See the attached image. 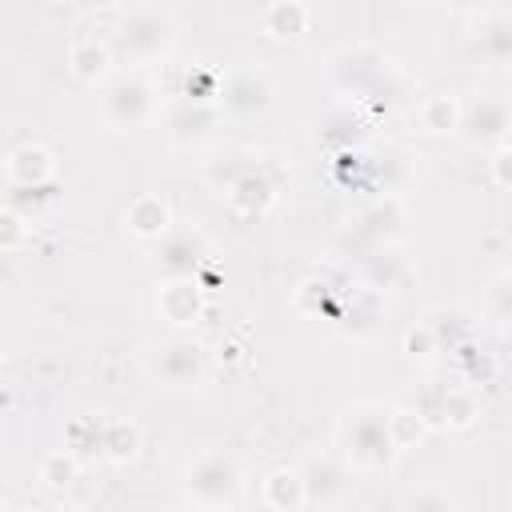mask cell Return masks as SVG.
Instances as JSON below:
<instances>
[{
  "label": "cell",
  "instance_id": "32",
  "mask_svg": "<svg viewBox=\"0 0 512 512\" xmlns=\"http://www.w3.org/2000/svg\"><path fill=\"white\" fill-rule=\"evenodd\" d=\"M404 4H424V0H404Z\"/></svg>",
  "mask_w": 512,
  "mask_h": 512
},
{
  "label": "cell",
  "instance_id": "13",
  "mask_svg": "<svg viewBox=\"0 0 512 512\" xmlns=\"http://www.w3.org/2000/svg\"><path fill=\"white\" fill-rule=\"evenodd\" d=\"M4 168H8V180L12 184H44V180H52L56 160L40 144H20L16 152H8V164Z\"/></svg>",
  "mask_w": 512,
  "mask_h": 512
},
{
  "label": "cell",
  "instance_id": "19",
  "mask_svg": "<svg viewBox=\"0 0 512 512\" xmlns=\"http://www.w3.org/2000/svg\"><path fill=\"white\" fill-rule=\"evenodd\" d=\"M68 64H72V72L80 80H104L108 68H112V48H104L96 40H80V44H72Z\"/></svg>",
  "mask_w": 512,
  "mask_h": 512
},
{
  "label": "cell",
  "instance_id": "16",
  "mask_svg": "<svg viewBox=\"0 0 512 512\" xmlns=\"http://www.w3.org/2000/svg\"><path fill=\"white\" fill-rule=\"evenodd\" d=\"M272 196H276V184L272 180H264V172H244L232 188H228V200H232V208L236 212H244V216H256V212H264L268 204H272Z\"/></svg>",
  "mask_w": 512,
  "mask_h": 512
},
{
  "label": "cell",
  "instance_id": "29",
  "mask_svg": "<svg viewBox=\"0 0 512 512\" xmlns=\"http://www.w3.org/2000/svg\"><path fill=\"white\" fill-rule=\"evenodd\" d=\"M496 308H500V316L512 324V276H508V288H496Z\"/></svg>",
  "mask_w": 512,
  "mask_h": 512
},
{
  "label": "cell",
  "instance_id": "14",
  "mask_svg": "<svg viewBox=\"0 0 512 512\" xmlns=\"http://www.w3.org/2000/svg\"><path fill=\"white\" fill-rule=\"evenodd\" d=\"M300 476H304V488H308V504H340L344 500V468L332 464L328 456L312 460Z\"/></svg>",
  "mask_w": 512,
  "mask_h": 512
},
{
  "label": "cell",
  "instance_id": "3",
  "mask_svg": "<svg viewBox=\"0 0 512 512\" xmlns=\"http://www.w3.org/2000/svg\"><path fill=\"white\" fill-rule=\"evenodd\" d=\"M340 444H344L348 464H356V468H384L392 460V452H396L388 416L376 412V408L348 412V420L340 424Z\"/></svg>",
  "mask_w": 512,
  "mask_h": 512
},
{
  "label": "cell",
  "instance_id": "1",
  "mask_svg": "<svg viewBox=\"0 0 512 512\" xmlns=\"http://www.w3.org/2000/svg\"><path fill=\"white\" fill-rule=\"evenodd\" d=\"M100 120L112 132H140L156 120V88L140 72H116L100 84Z\"/></svg>",
  "mask_w": 512,
  "mask_h": 512
},
{
  "label": "cell",
  "instance_id": "17",
  "mask_svg": "<svg viewBox=\"0 0 512 512\" xmlns=\"http://www.w3.org/2000/svg\"><path fill=\"white\" fill-rule=\"evenodd\" d=\"M264 504L268 508H280V512H292V508H304L308 504V488H304V476L300 472H272L264 480Z\"/></svg>",
  "mask_w": 512,
  "mask_h": 512
},
{
  "label": "cell",
  "instance_id": "11",
  "mask_svg": "<svg viewBox=\"0 0 512 512\" xmlns=\"http://www.w3.org/2000/svg\"><path fill=\"white\" fill-rule=\"evenodd\" d=\"M212 124H216V108H212V104H200V100H184V104H176V108L168 112V136H172L176 144H196V140H204V136L212 132Z\"/></svg>",
  "mask_w": 512,
  "mask_h": 512
},
{
  "label": "cell",
  "instance_id": "15",
  "mask_svg": "<svg viewBox=\"0 0 512 512\" xmlns=\"http://www.w3.org/2000/svg\"><path fill=\"white\" fill-rule=\"evenodd\" d=\"M124 220H128V228H132L140 240H160V236L168 232V204H164L160 196L144 192V196H136V200L128 204Z\"/></svg>",
  "mask_w": 512,
  "mask_h": 512
},
{
  "label": "cell",
  "instance_id": "8",
  "mask_svg": "<svg viewBox=\"0 0 512 512\" xmlns=\"http://www.w3.org/2000/svg\"><path fill=\"white\" fill-rule=\"evenodd\" d=\"M472 48H476V56L488 68H512V12H488V16H480L476 36H472Z\"/></svg>",
  "mask_w": 512,
  "mask_h": 512
},
{
  "label": "cell",
  "instance_id": "23",
  "mask_svg": "<svg viewBox=\"0 0 512 512\" xmlns=\"http://www.w3.org/2000/svg\"><path fill=\"white\" fill-rule=\"evenodd\" d=\"M476 412H480V400H476V392L472 388H448L444 392V400H440V416H444V424H452V428H468L472 420H476Z\"/></svg>",
  "mask_w": 512,
  "mask_h": 512
},
{
  "label": "cell",
  "instance_id": "24",
  "mask_svg": "<svg viewBox=\"0 0 512 512\" xmlns=\"http://www.w3.org/2000/svg\"><path fill=\"white\" fill-rule=\"evenodd\" d=\"M76 472H80V456H76L72 448H60V452L44 456V464H40V484H44V488H68V484L76 480Z\"/></svg>",
  "mask_w": 512,
  "mask_h": 512
},
{
  "label": "cell",
  "instance_id": "12",
  "mask_svg": "<svg viewBox=\"0 0 512 512\" xmlns=\"http://www.w3.org/2000/svg\"><path fill=\"white\" fill-rule=\"evenodd\" d=\"M200 264H204V240L196 232H176L164 240V248H160L164 276H196Z\"/></svg>",
  "mask_w": 512,
  "mask_h": 512
},
{
  "label": "cell",
  "instance_id": "9",
  "mask_svg": "<svg viewBox=\"0 0 512 512\" xmlns=\"http://www.w3.org/2000/svg\"><path fill=\"white\" fill-rule=\"evenodd\" d=\"M4 208H12L28 228H36V224H44V220L56 216V208H60V192H56L52 180H44V184H12Z\"/></svg>",
  "mask_w": 512,
  "mask_h": 512
},
{
  "label": "cell",
  "instance_id": "28",
  "mask_svg": "<svg viewBox=\"0 0 512 512\" xmlns=\"http://www.w3.org/2000/svg\"><path fill=\"white\" fill-rule=\"evenodd\" d=\"M492 176H496V184L512 188V148H508V144H504V148H500V156L492 160Z\"/></svg>",
  "mask_w": 512,
  "mask_h": 512
},
{
  "label": "cell",
  "instance_id": "4",
  "mask_svg": "<svg viewBox=\"0 0 512 512\" xmlns=\"http://www.w3.org/2000/svg\"><path fill=\"white\" fill-rule=\"evenodd\" d=\"M188 496L204 508H232L240 496V464L228 452H204L188 468Z\"/></svg>",
  "mask_w": 512,
  "mask_h": 512
},
{
  "label": "cell",
  "instance_id": "20",
  "mask_svg": "<svg viewBox=\"0 0 512 512\" xmlns=\"http://www.w3.org/2000/svg\"><path fill=\"white\" fill-rule=\"evenodd\" d=\"M460 104L448 96V92H432L424 104H420V124L432 132V136H444V132H456L460 128Z\"/></svg>",
  "mask_w": 512,
  "mask_h": 512
},
{
  "label": "cell",
  "instance_id": "25",
  "mask_svg": "<svg viewBox=\"0 0 512 512\" xmlns=\"http://www.w3.org/2000/svg\"><path fill=\"white\" fill-rule=\"evenodd\" d=\"M220 88H224V80H220L212 68H196V76L188 72V80H184V96H188V100H200V104L220 100Z\"/></svg>",
  "mask_w": 512,
  "mask_h": 512
},
{
  "label": "cell",
  "instance_id": "26",
  "mask_svg": "<svg viewBox=\"0 0 512 512\" xmlns=\"http://www.w3.org/2000/svg\"><path fill=\"white\" fill-rule=\"evenodd\" d=\"M388 428H392L396 448H412V444L424 436V420H420L416 412H408V408H396V412L388 416Z\"/></svg>",
  "mask_w": 512,
  "mask_h": 512
},
{
  "label": "cell",
  "instance_id": "10",
  "mask_svg": "<svg viewBox=\"0 0 512 512\" xmlns=\"http://www.w3.org/2000/svg\"><path fill=\"white\" fill-rule=\"evenodd\" d=\"M160 316L168 320V324H176V328H184V324H196V316H200V284H196V276H168L164 280V288H160Z\"/></svg>",
  "mask_w": 512,
  "mask_h": 512
},
{
  "label": "cell",
  "instance_id": "6",
  "mask_svg": "<svg viewBox=\"0 0 512 512\" xmlns=\"http://www.w3.org/2000/svg\"><path fill=\"white\" fill-rule=\"evenodd\" d=\"M460 128L476 148H504L512 140V104L500 96H476L464 104Z\"/></svg>",
  "mask_w": 512,
  "mask_h": 512
},
{
  "label": "cell",
  "instance_id": "5",
  "mask_svg": "<svg viewBox=\"0 0 512 512\" xmlns=\"http://www.w3.org/2000/svg\"><path fill=\"white\" fill-rule=\"evenodd\" d=\"M204 352L188 336H168L148 352V372L164 388H196L204 380Z\"/></svg>",
  "mask_w": 512,
  "mask_h": 512
},
{
  "label": "cell",
  "instance_id": "18",
  "mask_svg": "<svg viewBox=\"0 0 512 512\" xmlns=\"http://www.w3.org/2000/svg\"><path fill=\"white\" fill-rule=\"evenodd\" d=\"M308 28V8L300 0H276L268 12H264V32L276 36V40H292Z\"/></svg>",
  "mask_w": 512,
  "mask_h": 512
},
{
  "label": "cell",
  "instance_id": "2",
  "mask_svg": "<svg viewBox=\"0 0 512 512\" xmlns=\"http://www.w3.org/2000/svg\"><path fill=\"white\" fill-rule=\"evenodd\" d=\"M176 44V24L156 8H132L112 32V56L124 64L164 60Z\"/></svg>",
  "mask_w": 512,
  "mask_h": 512
},
{
  "label": "cell",
  "instance_id": "22",
  "mask_svg": "<svg viewBox=\"0 0 512 512\" xmlns=\"http://www.w3.org/2000/svg\"><path fill=\"white\" fill-rule=\"evenodd\" d=\"M68 448L84 460V456H104V420L92 416H76L68 424Z\"/></svg>",
  "mask_w": 512,
  "mask_h": 512
},
{
  "label": "cell",
  "instance_id": "31",
  "mask_svg": "<svg viewBox=\"0 0 512 512\" xmlns=\"http://www.w3.org/2000/svg\"><path fill=\"white\" fill-rule=\"evenodd\" d=\"M448 4H452V8H480L484 0H448Z\"/></svg>",
  "mask_w": 512,
  "mask_h": 512
},
{
  "label": "cell",
  "instance_id": "7",
  "mask_svg": "<svg viewBox=\"0 0 512 512\" xmlns=\"http://www.w3.org/2000/svg\"><path fill=\"white\" fill-rule=\"evenodd\" d=\"M272 96H276V88L260 68H236L224 76L220 108L240 116V120H252V116H264L272 108Z\"/></svg>",
  "mask_w": 512,
  "mask_h": 512
},
{
  "label": "cell",
  "instance_id": "30",
  "mask_svg": "<svg viewBox=\"0 0 512 512\" xmlns=\"http://www.w3.org/2000/svg\"><path fill=\"white\" fill-rule=\"evenodd\" d=\"M64 8H72V12H100V8H108V4H116V0H60Z\"/></svg>",
  "mask_w": 512,
  "mask_h": 512
},
{
  "label": "cell",
  "instance_id": "21",
  "mask_svg": "<svg viewBox=\"0 0 512 512\" xmlns=\"http://www.w3.org/2000/svg\"><path fill=\"white\" fill-rule=\"evenodd\" d=\"M140 452V428L132 420H104V456L112 464H128Z\"/></svg>",
  "mask_w": 512,
  "mask_h": 512
},
{
  "label": "cell",
  "instance_id": "27",
  "mask_svg": "<svg viewBox=\"0 0 512 512\" xmlns=\"http://www.w3.org/2000/svg\"><path fill=\"white\" fill-rule=\"evenodd\" d=\"M440 340H436V332H432V324H420V328H408V336H404V352L408 356H428L432 348H436Z\"/></svg>",
  "mask_w": 512,
  "mask_h": 512
}]
</instances>
